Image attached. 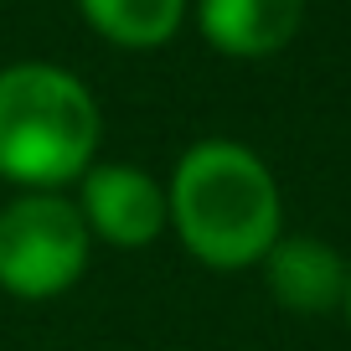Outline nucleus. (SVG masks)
<instances>
[{"mask_svg":"<svg viewBox=\"0 0 351 351\" xmlns=\"http://www.w3.org/2000/svg\"><path fill=\"white\" fill-rule=\"evenodd\" d=\"M77 11L99 36L130 52H150V47L171 42L186 21V0H77Z\"/></svg>","mask_w":351,"mask_h":351,"instance_id":"obj_7","label":"nucleus"},{"mask_svg":"<svg viewBox=\"0 0 351 351\" xmlns=\"http://www.w3.org/2000/svg\"><path fill=\"white\" fill-rule=\"evenodd\" d=\"M305 0H197V26L228 57H274L295 42Z\"/></svg>","mask_w":351,"mask_h":351,"instance_id":"obj_6","label":"nucleus"},{"mask_svg":"<svg viewBox=\"0 0 351 351\" xmlns=\"http://www.w3.org/2000/svg\"><path fill=\"white\" fill-rule=\"evenodd\" d=\"M88 269V222L57 191H26L0 212V289L52 300Z\"/></svg>","mask_w":351,"mask_h":351,"instance_id":"obj_3","label":"nucleus"},{"mask_svg":"<svg viewBox=\"0 0 351 351\" xmlns=\"http://www.w3.org/2000/svg\"><path fill=\"white\" fill-rule=\"evenodd\" d=\"M341 310H346V320H351V263H346V295H341Z\"/></svg>","mask_w":351,"mask_h":351,"instance_id":"obj_8","label":"nucleus"},{"mask_svg":"<svg viewBox=\"0 0 351 351\" xmlns=\"http://www.w3.org/2000/svg\"><path fill=\"white\" fill-rule=\"evenodd\" d=\"M258 263L274 300L295 315H326L346 295V258L320 238H274V248Z\"/></svg>","mask_w":351,"mask_h":351,"instance_id":"obj_5","label":"nucleus"},{"mask_svg":"<svg viewBox=\"0 0 351 351\" xmlns=\"http://www.w3.org/2000/svg\"><path fill=\"white\" fill-rule=\"evenodd\" d=\"M171 228L207 269H248L274 248L285 202L274 171L238 140H202L176 160Z\"/></svg>","mask_w":351,"mask_h":351,"instance_id":"obj_1","label":"nucleus"},{"mask_svg":"<svg viewBox=\"0 0 351 351\" xmlns=\"http://www.w3.org/2000/svg\"><path fill=\"white\" fill-rule=\"evenodd\" d=\"M88 232H99L114 248H140V243L160 238V228L171 222L165 191L155 186L140 165H88L83 171V197H77Z\"/></svg>","mask_w":351,"mask_h":351,"instance_id":"obj_4","label":"nucleus"},{"mask_svg":"<svg viewBox=\"0 0 351 351\" xmlns=\"http://www.w3.org/2000/svg\"><path fill=\"white\" fill-rule=\"evenodd\" d=\"M99 104L67 67L21 62L0 73V176L26 191H57L93 165Z\"/></svg>","mask_w":351,"mask_h":351,"instance_id":"obj_2","label":"nucleus"}]
</instances>
